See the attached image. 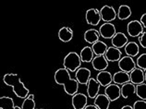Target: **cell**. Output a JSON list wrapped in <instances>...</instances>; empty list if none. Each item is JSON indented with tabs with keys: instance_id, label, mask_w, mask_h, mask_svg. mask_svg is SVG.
Masks as SVG:
<instances>
[{
	"instance_id": "52a82bcc",
	"label": "cell",
	"mask_w": 146,
	"mask_h": 109,
	"mask_svg": "<svg viewBox=\"0 0 146 109\" xmlns=\"http://www.w3.org/2000/svg\"><path fill=\"white\" fill-rule=\"evenodd\" d=\"M100 14H101L102 21L105 22H111L117 18V12H116V9L111 6H104L100 9Z\"/></svg>"
},
{
	"instance_id": "603a6c76",
	"label": "cell",
	"mask_w": 146,
	"mask_h": 109,
	"mask_svg": "<svg viewBox=\"0 0 146 109\" xmlns=\"http://www.w3.org/2000/svg\"><path fill=\"white\" fill-rule=\"evenodd\" d=\"M94 53L92 49V46H84L80 53V56L82 58V61L84 63H90L94 58Z\"/></svg>"
},
{
	"instance_id": "3957f363",
	"label": "cell",
	"mask_w": 146,
	"mask_h": 109,
	"mask_svg": "<svg viewBox=\"0 0 146 109\" xmlns=\"http://www.w3.org/2000/svg\"><path fill=\"white\" fill-rule=\"evenodd\" d=\"M82 62V58L78 53L70 52L64 57L63 66L70 72H76L80 68Z\"/></svg>"
},
{
	"instance_id": "ba28073f",
	"label": "cell",
	"mask_w": 146,
	"mask_h": 109,
	"mask_svg": "<svg viewBox=\"0 0 146 109\" xmlns=\"http://www.w3.org/2000/svg\"><path fill=\"white\" fill-rule=\"evenodd\" d=\"M88 104V96L82 92H77L71 98L73 109H84Z\"/></svg>"
},
{
	"instance_id": "e0dca14e",
	"label": "cell",
	"mask_w": 146,
	"mask_h": 109,
	"mask_svg": "<svg viewBox=\"0 0 146 109\" xmlns=\"http://www.w3.org/2000/svg\"><path fill=\"white\" fill-rule=\"evenodd\" d=\"M105 56L108 62H118L122 57V53L119 49L114 47V46H109L106 50Z\"/></svg>"
},
{
	"instance_id": "f546056e",
	"label": "cell",
	"mask_w": 146,
	"mask_h": 109,
	"mask_svg": "<svg viewBox=\"0 0 146 109\" xmlns=\"http://www.w3.org/2000/svg\"><path fill=\"white\" fill-rule=\"evenodd\" d=\"M136 66L137 68L146 71V53L141 54L140 56H138L136 60Z\"/></svg>"
},
{
	"instance_id": "d6986e66",
	"label": "cell",
	"mask_w": 146,
	"mask_h": 109,
	"mask_svg": "<svg viewBox=\"0 0 146 109\" xmlns=\"http://www.w3.org/2000/svg\"><path fill=\"white\" fill-rule=\"evenodd\" d=\"M83 39L84 41H86L88 44L94 45L96 42L99 41L100 39V33L99 31L95 29H89L87 30L83 34Z\"/></svg>"
},
{
	"instance_id": "8d00e7d4",
	"label": "cell",
	"mask_w": 146,
	"mask_h": 109,
	"mask_svg": "<svg viewBox=\"0 0 146 109\" xmlns=\"http://www.w3.org/2000/svg\"><path fill=\"white\" fill-rule=\"evenodd\" d=\"M38 109H44V108H38Z\"/></svg>"
},
{
	"instance_id": "8fae6325",
	"label": "cell",
	"mask_w": 146,
	"mask_h": 109,
	"mask_svg": "<svg viewBox=\"0 0 146 109\" xmlns=\"http://www.w3.org/2000/svg\"><path fill=\"white\" fill-rule=\"evenodd\" d=\"M75 78L80 84L87 85L91 79V70L87 68H80L75 72Z\"/></svg>"
},
{
	"instance_id": "d4e9b609",
	"label": "cell",
	"mask_w": 146,
	"mask_h": 109,
	"mask_svg": "<svg viewBox=\"0 0 146 109\" xmlns=\"http://www.w3.org/2000/svg\"><path fill=\"white\" fill-rule=\"evenodd\" d=\"M125 53L127 54V56L134 57L138 56V54L140 52V47L138 45L137 43L135 42H129L127 45L124 47Z\"/></svg>"
},
{
	"instance_id": "ffe728a7",
	"label": "cell",
	"mask_w": 146,
	"mask_h": 109,
	"mask_svg": "<svg viewBox=\"0 0 146 109\" xmlns=\"http://www.w3.org/2000/svg\"><path fill=\"white\" fill-rule=\"evenodd\" d=\"M110 103H111V101L108 99V97L106 94L99 93V94L95 97L94 104L98 109H108L110 106Z\"/></svg>"
},
{
	"instance_id": "4316f807",
	"label": "cell",
	"mask_w": 146,
	"mask_h": 109,
	"mask_svg": "<svg viewBox=\"0 0 146 109\" xmlns=\"http://www.w3.org/2000/svg\"><path fill=\"white\" fill-rule=\"evenodd\" d=\"M131 9L130 7L127 5H121L118 7L117 10V18L121 19V21H125V19H128L130 16H131Z\"/></svg>"
},
{
	"instance_id": "8992f818",
	"label": "cell",
	"mask_w": 146,
	"mask_h": 109,
	"mask_svg": "<svg viewBox=\"0 0 146 109\" xmlns=\"http://www.w3.org/2000/svg\"><path fill=\"white\" fill-rule=\"evenodd\" d=\"M100 36L105 39H112L117 33L116 26L111 22H105L99 28Z\"/></svg>"
},
{
	"instance_id": "d590c367",
	"label": "cell",
	"mask_w": 146,
	"mask_h": 109,
	"mask_svg": "<svg viewBox=\"0 0 146 109\" xmlns=\"http://www.w3.org/2000/svg\"><path fill=\"white\" fill-rule=\"evenodd\" d=\"M145 82H146V71H145Z\"/></svg>"
},
{
	"instance_id": "7402d4cb",
	"label": "cell",
	"mask_w": 146,
	"mask_h": 109,
	"mask_svg": "<svg viewBox=\"0 0 146 109\" xmlns=\"http://www.w3.org/2000/svg\"><path fill=\"white\" fill-rule=\"evenodd\" d=\"M133 94H136V85L131 82H128L121 86V97L128 99Z\"/></svg>"
},
{
	"instance_id": "6da1fadb",
	"label": "cell",
	"mask_w": 146,
	"mask_h": 109,
	"mask_svg": "<svg viewBox=\"0 0 146 109\" xmlns=\"http://www.w3.org/2000/svg\"><path fill=\"white\" fill-rule=\"evenodd\" d=\"M54 79L56 84L64 87V91L68 95L73 96L78 92L80 83L76 79H72L70 72L65 68L57 69L54 74Z\"/></svg>"
},
{
	"instance_id": "d6a6232c",
	"label": "cell",
	"mask_w": 146,
	"mask_h": 109,
	"mask_svg": "<svg viewBox=\"0 0 146 109\" xmlns=\"http://www.w3.org/2000/svg\"><path fill=\"white\" fill-rule=\"evenodd\" d=\"M140 21H141V24H143V28L146 29V13H144V14L141 15V19H140Z\"/></svg>"
},
{
	"instance_id": "44dd1931",
	"label": "cell",
	"mask_w": 146,
	"mask_h": 109,
	"mask_svg": "<svg viewBox=\"0 0 146 109\" xmlns=\"http://www.w3.org/2000/svg\"><path fill=\"white\" fill-rule=\"evenodd\" d=\"M58 39L63 43H68L73 38V31L70 27H62L57 33Z\"/></svg>"
},
{
	"instance_id": "1f68e13d",
	"label": "cell",
	"mask_w": 146,
	"mask_h": 109,
	"mask_svg": "<svg viewBox=\"0 0 146 109\" xmlns=\"http://www.w3.org/2000/svg\"><path fill=\"white\" fill-rule=\"evenodd\" d=\"M138 38H139V43H140L141 46H143V48L146 49V32H144L140 37H138Z\"/></svg>"
},
{
	"instance_id": "4dcf8cb0",
	"label": "cell",
	"mask_w": 146,
	"mask_h": 109,
	"mask_svg": "<svg viewBox=\"0 0 146 109\" xmlns=\"http://www.w3.org/2000/svg\"><path fill=\"white\" fill-rule=\"evenodd\" d=\"M133 109H146V101L138 100L133 104Z\"/></svg>"
},
{
	"instance_id": "7a4b0ae2",
	"label": "cell",
	"mask_w": 146,
	"mask_h": 109,
	"mask_svg": "<svg viewBox=\"0 0 146 109\" xmlns=\"http://www.w3.org/2000/svg\"><path fill=\"white\" fill-rule=\"evenodd\" d=\"M3 81L7 86L12 87L15 95L21 99H25L29 96V89L25 87L18 74L7 73L3 77Z\"/></svg>"
},
{
	"instance_id": "4fadbf2b",
	"label": "cell",
	"mask_w": 146,
	"mask_h": 109,
	"mask_svg": "<svg viewBox=\"0 0 146 109\" xmlns=\"http://www.w3.org/2000/svg\"><path fill=\"white\" fill-rule=\"evenodd\" d=\"M108 63L105 56H96L92 61V66L97 71H105L108 68Z\"/></svg>"
},
{
	"instance_id": "5bb4252c",
	"label": "cell",
	"mask_w": 146,
	"mask_h": 109,
	"mask_svg": "<svg viewBox=\"0 0 146 109\" xmlns=\"http://www.w3.org/2000/svg\"><path fill=\"white\" fill-rule=\"evenodd\" d=\"M129 75H130V82L133 84L139 85L145 82V71L143 70V69L136 68L129 73Z\"/></svg>"
},
{
	"instance_id": "cb8c5ba5",
	"label": "cell",
	"mask_w": 146,
	"mask_h": 109,
	"mask_svg": "<svg viewBox=\"0 0 146 109\" xmlns=\"http://www.w3.org/2000/svg\"><path fill=\"white\" fill-rule=\"evenodd\" d=\"M107 48H108V46H107L106 43L103 41H100V40L95 43V44L92 45V49H93L95 56H105Z\"/></svg>"
},
{
	"instance_id": "484cf974",
	"label": "cell",
	"mask_w": 146,
	"mask_h": 109,
	"mask_svg": "<svg viewBox=\"0 0 146 109\" xmlns=\"http://www.w3.org/2000/svg\"><path fill=\"white\" fill-rule=\"evenodd\" d=\"M0 107L1 109H22L20 106H15L13 99L9 96H2L0 98Z\"/></svg>"
},
{
	"instance_id": "e575fe53",
	"label": "cell",
	"mask_w": 146,
	"mask_h": 109,
	"mask_svg": "<svg viewBox=\"0 0 146 109\" xmlns=\"http://www.w3.org/2000/svg\"><path fill=\"white\" fill-rule=\"evenodd\" d=\"M121 109H133V106H129V104H127V106H122V107H121Z\"/></svg>"
},
{
	"instance_id": "f1b7e54d",
	"label": "cell",
	"mask_w": 146,
	"mask_h": 109,
	"mask_svg": "<svg viewBox=\"0 0 146 109\" xmlns=\"http://www.w3.org/2000/svg\"><path fill=\"white\" fill-rule=\"evenodd\" d=\"M136 95L140 100L146 101V83L136 85Z\"/></svg>"
},
{
	"instance_id": "83f0119b",
	"label": "cell",
	"mask_w": 146,
	"mask_h": 109,
	"mask_svg": "<svg viewBox=\"0 0 146 109\" xmlns=\"http://www.w3.org/2000/svg\"><path fill=\"white\" fill-rule=\"evenodd\" d=\"M35 101H34V94H29V96L23 100L21 108L22 109H36Z\"/></svg>"
},
{
	"instance_id": "7c38bea8",
	"label": "cell",
	"mask_w": 146,
	"mask_h": 109,
	"mask_svg": "<svg viewBox=\"0 0 146 109\" xmlns=\"http://www.w3.org/2000/svg\"><path fill=\"white\" fill-rule=\"evenodd\" d=\"M100 87L101 85L96 80V79L91 78L87 84V96L91 99H95V97L99 94Z\"/></svg>"
},
{
	"instance_id": "5b68a950",
	"label": "cell",
	"mask_w": 146,
	"mask_h": 109,
	"mask_svg": "<svg viewBox=\"0 0 146 109\" xmlns=\"http://www.w3.org/2000/svg\"><path fill=\"white\" fill-rule=\"evenodd\" d=\"M118 68H120V70L123 72L130 73L133 69L137 68L136 62L133 60V57L125 56L120 58V60L118 61Z\"/></svg>"
},
{
	"instance_id": "9c48e42d",
	"label": "cell",
	"mask_w": 146,
	"mask_h": 109,
	"mask_svg": "<svg viewBox=\"0 0 146 109\" xmlns=\"http://www.w3.org/2000/svg\"><path fill=\"white\" fill-rule=\"evenodd\" d=\"M85 19H86V22L89 25L97 26L102 19L101 14H100V10L97 9H88L85 14Z\"/></svg>"
},
{
	"instance_id": "2e32d148",
	"label": "cell",
	"mask_w": 146,
	"mask_h": 109,
	"mask_svg": "<svg viewBox=\"0 0 146 109\" xmlns=\"http://www.w3.org/2000/svg\"><path fill=\"white\" fill-rule=\"evenodd\" d=\"M96 80L103 87H107L113 82V75L109 71H100L96 76Z\"/></svg>"
},
{
	"instance_id": "30bf717a",
	"label": "cell",
	"mask_w": 146,
	"mask_h": 109,
	"mask_svg": "<svg viewBox=\"0 0 146 109\" xmlns=\"http://www.w3.org/2000/svg\"><path fill=\"white\" fill-rule=\"evenodd\" d=\"M105 94L108 97V99L111 102H114V101H117L121 97V88L119 87V85L112 83L109 86L106 87Z\"/></svg>"
},
{
	"instance_id": "ac0fdd59",
	"label": "cell",
	"mask_w": 146,
	"mask_h": 109,
	"mask_svg": "<svg viewBox=\"0 0 146 109\" xmlns=\"http://www.w3.org/2000/svg\"><path fill=\"white\" fill-rule=\"evenodd\" d=\"M113 82L117 85H124L128 82H130V75L129 73L117 71L113 75Z\"/></svg>"
},
{
	"instance_id": "277c9868",
	"label": "cell",
	"mask_w": 146,
	"mask_h": 109,
	"mask_svg": "<svg viewBox=\"0 0 146 109\" xmlns=\"http://www.w3.org/2000/svg\"><path fill=\"white\" fill-rule=\"evenodd\" d=\"M143 26L141 23L140 21H131L128 23L127 25V32H128V34L130 37H140L141 34H143Z\"/></svg>"
},
{
	"instance_id": "836d02e7",
	"label": "cell",
	"mask_w": 146,
	"mask_h": 109,
	"mask_svg": "<svg viewBox=\"0 0 146 109\" xmlns=\"http://www.w3.org/2000/svg\"><path fill=\"white\" fill-rule=\"evenodd\" d=\"M84 109H98V108L95 106L94 104H89V106H87Z\"/></svg>"
},
{
	"instance_id": "9a60e30c",
	"label": "cell",
	"mask_w": 146,
	"mask_h": 109,
	"mask_svg": "<svg viewBox=\"0 0 146 109\" xmlns=\"http://www.w3.org/2000/svg\"><path fill=\"white\" fill-rule=\"evenodd\" d=\"M111 43H112V45L114 47H116L117 49H120L125 47L127 44L129 43V39L126 36L125 33L118 32L115 34V36L111 39Z\"/></svg>"
}]
</instances>
